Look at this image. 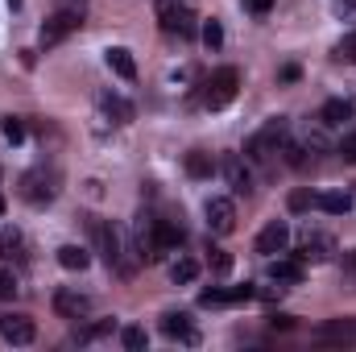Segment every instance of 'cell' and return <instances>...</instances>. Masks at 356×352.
Returning a JSON list of instances; mask_svg holds the SVG:
<instances>
[{"instance_id":"1","label":"cell","mask_w":356,"mask_h":352,"mask_svg":"<svg viewBox=\"0 0 356 352\" xmlns=\"http://www.w3.org/2000/svg\"><path fill=\"white\" fill-rule=\"evenodd\" d=\"M91 237H95V249H99V257L108 262V269H116L120 278H133V269H137L141 257H129V249H124V232H120L116 224H104V220L91 216Z\"/></svg>"},{"instance_id":"2","label":"cell","mask_w":356,"mask_h":352,"mask_svg":"<svg viewBox=\"0 0 356 352\" xmlns=\"http://www.w3.org/2000/svg\"><path fill=\"white\" fill-rule=\"evenodd\" d=\"M83 17H88V0H63V4L54 8V17L42 25V46H46V50L58 46L67 33H75V29L83 25Z\"/></svg>"},{"instance_id":"3","label":"cell","mask_w":356,"mask_h":352,"mask_svg":"<svg viewBox=\"0 0 356 352\" xmlns=\"http://www.w3.org/2000/svg\"><path fill=\"white\" fill-rule=\"evenodd\" d=\"M282 145H286V120H269L266 129H257L245 141V158L266 166V162H273V154H282Z\"/></svg>"},{"instance_id":"4","label":"cell","mask_w":356,"mask_h":352,"mask_svg":"<svg viewBox=\"0 0 356 352\" xmlns=\"http://www.w3.org/2000/svg\"><path fill=\"white\" fill-rule=\"evenodd\" d=\"M58 195V170L54 166H33V170H25L21 175V199L25 203H33V207H42V203H50Z\"/></svg>"},{"instance_id":"5","label":"cell","mask_w":356,"mask_h":352,"mask_svg":"<svg viewBox=\"0 0 356 352\" xmlns=\"http://www.w3.org/2000/svg\"><path fill=\"white\" fill-rule=\"evenodd\" d=\"M236 91H241V71H236V67H220V71L203 83V104H207L211 112H220V108H228V104L236 99Z\"/></svg>"},{"instance_id":"6","label":"cell","mask_w":356,"mask_h":352,"mask_svg":"<svg viewBox=\"0 0 356 352\" xmlns=\"http://www.w3.org/2000/svg\"><path fill=\"white\" fill-rule=\"evenodd\" d=\"M158 21L175 38H195V13L182 0H158Z\"/></svg>"},{"instance_id":"7","label":"cell","mask_w":356,"mask_h":352,"mask_svg":"<svg viewBox=\"0 0 356 352\" xmlns=\"http://www.w3.org/2000/svg\"><path fill=\"white\" fill-rule=\"evenodd\" d=\"M340 249H336V237H327V232H302V241H298V262H332Z\"/></svg>"},{"instance_id":"8","label":"cell","mask_w":356,"mask_h":352,"mask_svg":"<svg viewBox=\"0 0 356 352\" xmlns=\"http://www.w3.org/2000/svg\"><path fill=\"white\" fill-rule=\"evenodd\" d=\"M207 228L216 237L236 232V203L232 199H207Z\"/></svg>"},{"instance_id":"9","label":"cell","mask_w":356,"mask_h":352,"mask_svg":"<svg viewBox=\"0 0 356 352\" xmlns=\"http://www.w3.org/2000/svg\"><path fill=\"white\" fill-rule=\"evenodd\" d=\"M286 245H290V224L286 220H269L261 228V237H257V253L273 257V253H286Z\"/></svg>"},{"instance_id":"10","label":"cell","mask_w":356,"mask_h":352,"mask_svg":"<svg viewBox=\"0 0 356 352\" xmlns=\"http://www.w3.org/2000/svg\"><path fill=\"white\" fill-rule=\"evenodd\" d=\"M54 311H58L63 319H88L91 315V298L88 294H79V290H67V286H63V290L54 294Z\"/></svg>"},{"instance_id":"11","label":"cell","mask_w":356,"mask_h":352,"mask_svg":"<svg viewBox=\"0 0 356 352\" xmlns=\"http://www.w3.org/2000/svg\"><path fill=\"white\" fill-rule=\"evenodd\" d=\"M0 336H4L8 344H33V340H38V328H33L29 315H4V319H0Z\"/></svg>"},{"instance_id":"12","label":"cell","mask_w":356,"mask_h":352,"mask_svg":"<svg viewBox=\"0 0 356 352\" xmlns=\"http://www.w3.org/2000/svg\"><path fill=\"white\" fill-rule=\"evenodd\" d=\"M315 340H319V344H340V349H348V344H356V319H332V323L315 328Z\"/></svg>"},{"instance_id":"13","label":"cell","mask_w":356,"mask_h":352,"mask_svg":"<svg viewBox=\"0 0 356 352\" xmlns=\"http://www.w3.org/2000/svg\"><path fill=\"white\" fill-rule=\"evenodd\" d=\"M162 332H166L170 340H182V344H191V349L199 344V332L191 328V315H186V311H166V315H162Z\"/></svg>"},{"instance_id":"14","label":"cell","mask_w":356,"mask_h":352,"mask_svg":"<svg viewBox=\"0 0 356 352\" xmlns=\"http://www.w3.org/2000/svg\"><path fill=\"white\" fill-rule=\"evenodd\" d=\"M220 175L228 178V186H232L236 195H249V191H253V175H249V166H245L236 154H228V158L220 162Z\"/></svg>"},{"instance_id":"15","label":"cell","mask_w":356,"mask_h":352,"mask_svg":"<svg viewBox=\"0 0 356 352\" xmlns=\"http://www.w3.org/2000/svg\"><path fill=\"white\" fill-rule=\"evenodd\" d=\"M99 108H104V116H108L112 125H129V120L137 116V108H133L124 95H112V91H104V95H99Z\"/></svg>"},{"instance_id":"16","label":"cell","mask_w":356,"mask_h":352,"mask_svg":"<svg viewBox=\"0 0 356 352\" xmlns=\"http://www.w3.org/2000/svg\"><path fill=\"white\" fill-rule=\"evenodd\" d=\"M104 58H108V67H112V71H116L120 79H129V83L137 79V63H133V54H129L124 46H112V50H108Z\"/></svg>"},{"instance_id":"17","label":"cell","mask_w":356,"mask_h":352,"mask_svg":"<svg viewBox=\"0 0 356 352\" xmlns=\"http://www.w3.org/2000/svg\"><path fill=\"white\" fill-rule=\"evenodd\" d=\"M319 120H323L327 129H340V125L353 120V104H348V99H327L323 112H319Z\"/></svg>"},{"instance_id":"18","label":"cell","mask_w":356,"mask_h":352,"mask_svg":"<svg viewBox=\"0 0 356 352\" xmlns=\"http://www.w3.org/2000/svg\"><path fill=\"white\" fill-rule=\"evenodd\" d=\"M315 207H323L327 216H344V211H353V195L348 191H323V195H315Z\"/></svg>"},{"instance_id":"19","label":"cell","mask_w":356,"mask_h":352,"mask_svg":"<svg viewBox=\"0 0 356 352\" xmlns=\"http://www.w3.org/2000/svg\"><path fill=\"white\" fill-rule=\"evenodd\" d=\"M58 265L71 269V273H75V269L83 273V269L91 265V253L83 249V245H63V249H58Z\"/></svg>"},{"instance_id":"20","label":"cell","mask_w":356,"mask_h":352,"mask_svg":"<svg viewBox=\"0 0 356 352\" xmlns=\"http://www.w3.org/2000/svg\"><path fill=\"white\" fill-rule=\"evenodd\" d=\"M182 241H186V232H182L178 224H170V220H158V253H175Z\"/></svg>"},{"instance_id":"21","label":"cell","mask_w":356,"mask_h":352,"mask_svg":"<svg viewBox=\"0 0 356 352\" xmlns=\"http://www.w3.org/2000/svg\"><path fill=\"white\" fill-rule=\"evenodd\" d=\"M269 278L273 282H302V262H286V257H269Z\"/></svg>"},{"instance_id":"22","label":"cell","mask_w":356,"mask_h":352,"mask_svg":"<svg viewBox=\"0 0 356 352\" xmlns=\"http://www.w3.org/2000/svg\"><path fill=\"white\" fill-rule=\"evenodd\" d=\"M211 170H216L211 154H203V150H191L186 154V175L191 178H211Z\"/></svg>"},{"instance_id":"23","label":"cell","mask_w":356,"mask_h":352,"mask_svg":"<svg viewBox=\"0 0 356 352\" xmlns=\"http://www.w3.org/2000/svg\"><path fill=\"white\" fill-rule=\"evenodd\" d=\"M170 278H175L178 286L195 282V278H199V262H195V257H178V262L170 265Z\"/></svg>"},{"instance_id":"24","label":"cell","mask_w":356,"mask_h":352,"mask_svg":"<svg viewBox=\"0 0 356 352\" xmlns=\"http://www.w3.org/2000/svg\"><path fill=\"white\" fill-rule=\"evenodd\" d=\"M199 38H203V46H207V50H220V46H224V25L211 17V21H203V25H199Z\"/></svg>"},{"instance_id":"25","label":"cell","mask_w":356,"mask_h":352,"mask_svg":"<svg viewBox=\"0 0 356 352\" xmlns=\"http://www.w3.org/2000/svg\"><path fill=\"white\" fill-rule=\"evenodd\" d=\"M282 154H286V166H294V170H302V166H307V154H311V150H307L302 141H290V137H286V145H282Z\"/></svg>"},{"instance_id":"26","label":"cell","mask_w":356,"mask_h":352,"mask_svg":"<svg viewBox=\"0 0 356 352\" xmlns=\"http://www.w3.org/2000/svg\"><path fill=\"white\" fill-rule=\"evenodd\" d=\"M120 344L129 352H141L149 344V336H145V328H124V332H120Z\"/></svg>"},{"instance_id":"27","label":"cell","mask_w":356,"mask_h":352,"mask_svg":"<svg viewBox=\"0 0 356 352\" xmlns=\"http://www.w3.org/2000/svg\"><path fill=\"white\" fill-rule=\"evenodd\" d=\"M112 328H116V319H99V323H91V328H83V332H79L75 340H79V344H88V340H99V336H108Z\"/></svg>"},{"instance_id":"28","label":"cell","mask_w":356,"mask_h":352,"mask_svg":"<svg viewBox=\"0 0 356 352\" xmlns=\"http://www.w3.org/2000/svg\"><path fill=\"white\" fill-rule=\"evenodd\" d=\"M0 129H4V137H8L13 145H17V141H25V120H21V116H4V120H0Z\"/></svg>"},{"instance_id":"29","label":"cell","mask_w":356,"mask_h":352,"mask_svg":"<svg viewBox=\"0 0 356 352\" xmlns=\"http://www.w3.org/2000/svg\"><path fill=\"white\" fill-rule=\"evenodd\" d=\"M336 58H340V63H356V29L336 42Z\"/></svg>"},{"instance_id":"30","label":"cell","mask_w":356,"mask_h":352,"mask_svg":"<svg viewBox=\"0 0 356 352\" xmlns=\"http://www.w3.org/2000/svg\"><path fill=\"white\" fill-rule=\"evenodd\" d=\"M199 307H228V290H220V286L199 290Z\"/></svg>"},{"instance_id":"31","label":"cell","mask_w":356,"mask_h":352,"mask_svg":"<svg viewBox=\"0 0 356 352\" xmlns=\"http://www.w3.org/2000/svg\"><path fill=\"white\" fill-rule=\"evenodd\" d=\"M17 249H21V232L17 228H4L0 232V257H13Z\"/></svg>"},{"instance_id":"32","label":"cell","mask_w":356,"mask_h":352,"mask_svg":"<svg viewBox=\"0 0 356 352\" xmlns=\"http://www.w3.org/2000/svg\"><path fill=\"white\" fill-rule=\"evenodd\" d=\"M286 203H290V211H311V207H315V195H311V191H290Z\"/></svg>"},{"instance_id":"33","label":"cell","mask_w":356,"mask_h":352,"mask_svg":"<svg viewBox=\"0 0 356 352\" xmlns=\"http://www.w3.org/2000/svg\"><path fill=\"white\" fill-rule=\"evenodd\" d=\"M249 298H257V286H253V282H245V286H232V290H228V303H249Z\"/></svg>"},{"instance_id":"34","label":"cell","mask_w":356,"mask_h":352,"mask_svg":"<svg viewBox=\"0 0 356 352\" xmlns=\"http://www.w3.org/2000/svg\"><path fill=\"white\" fill-rule=\"evenodd\" d=\"M332 13L340 21H356V0H332Z\"/></svg>"},{"instance_id":"35","label":"cell","mask_w":356,"mask_h":352,"mask_svg":"<svg viewBox=\"0 0 356 352\" xmlns=\"http://www.w3.org/2000/svg\"><path fill=\"white\" fill-rule=\"evenodd\" d=\"M211 269H216V273H228V269H232V253H224V249H211Z\"/></svg>"},{"instance_id":"36","label":"cell","mask_w":356,"mask_h":352,"mask_svg":"<svg viewBox=\"0 0 356 352\" xmlns=\"http://www.w3.org/2000/svg\"><path fill=\"white\" fill-rule=\"evenodd\" d=\"M17 294V278H13V269H0V298H13Z\"/></svg>"},{"instance_id":"37","label":"cell","mask_w":356,"mask_h":352,"mask_svg":"<svg viewBox=\"0 0 356 352\" xmlns=\"http://www.w3.org/2000/svg\"><path fill=\"white\" fill-rule=\"evenodd\" d=\"M344 286L356 290V249L353 253H344Z\"/></svg>"},{"instance_id":"38","label":"cell","mask_w":356,"mask_h":352,"mask_svg":"<svg viewBox=\"0 0 356 352\" xmlns=\"http://www.w3.org/2000/svg\"><path fill=\"white\" fill-rule=\"evenodd\" d=\"M340 158H344V162H356V133H348V137L340 141Z\"/></svg>"},{"instance_id":"39","label":"cell","mask_w":356,"mask_h":352,"mask_svg":"<svg viewBox=\"0 0 356 352\" xmlns=\"http://www.w3.org/2000/svg\"><path fill=\"white\" fill-rule=\"evenodd\" d=\"M273 4H277V0H245V8H249L253 17H266V13L273 8Z\"/></svg>"},{"instance_id":"40","label":"cell","mask_w":356,"mask_h":352,"mask_svg":"<svg viewBox=\"0 0 356 352\" xmlns=\"http://www.w3.org/2000/svg\"><path fill=\"white\" fill-rule=\"evenodd\" d=\"M298 75H302V71H298V67H294V63H290V67H282V71H277V79H282V83H298Z\"/></svg>"},{"instance_id":"41","label":"cell","mask_w":356,"mask_h":352,"mask_svg":"<svg viewBox=\"0 0 356 352\" xmlns=\"http://www.w3.org/2000/svg\"><path fill=\"white\" fill-rule=\"evenodd\" d=\"M269 328H282V332H290V328H294V315H269Z\"/></svg>"},{"instance_id":"42","label":"cell","mask_w":356,"mask_h":352,"mask_svg":"<svg viewBox=\"0 0 356 352\" xmlns=\"http://www.w3.org/2000/svg\"><path fill=\"white\" fill-rule=\"evenodd\" d=\"M0 216H4V195H0Z\"/></svg>"},{"instance_id":"43","label":"cell","mask_w":356,"mask_h":352,"mask_svg":"<svg viewBox=\"0 0 356 352\" xmlns=\"http://www.w3.org/2000/svg\"><path fill=\"white\" fill-rule=\"evenodd\" d=\"M8 4H13V8H17V4H21V0H8Z\"/></svg>"}]
</instances>
